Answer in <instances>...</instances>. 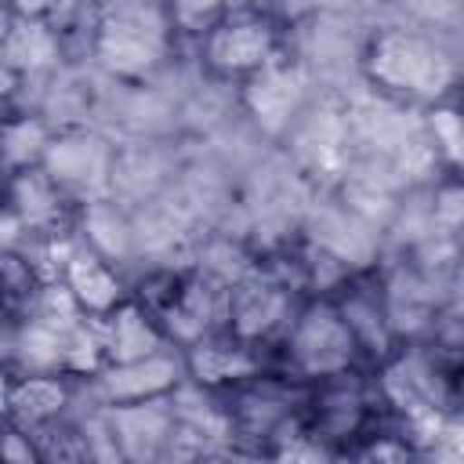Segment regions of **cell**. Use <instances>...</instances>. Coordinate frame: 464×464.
I'll use <instances>...</instances> for the list:
<instances>
[{
	"label": "cell",
	"instance_id": "18",
	"mask_svg": "<svg viewBox=\"0 0 464 464\" xmlns=\"http://www.w3.org/2000/svg\"><path fill=\"white\" fill-rule=\"evenodd\" d=\"M431 134H435L442 156L464 170V112L460 109H435L431 112Z\"/></svg>",
	"mask_w": 464,
	"mask_h": 464
},
{
	"label": "cell",
	"instance_id": "13",
	"mask_svg": "<svg viewBox=\"0 0 464 464\" xmlns=\"http://www.w3.org/2000/svg\"><path fill=\"white\" fill-rule=\"evenodd\" d=\"M105 14H98V7L91 0H51L47 7V25L58 36V44H72V40H98Z\"/></svg>",
	"mask_w": 464,
	"mask_h": 464
},
{
	"label": "cell",
	"instance_id": "12",
	"mask_svg": "<svg viewBox=\"0 0 464 464\" xmlns=\"http://www.w3.org/2000/svg\"><path fill=\"white\" fill-rule=\"evenodd\" d=\"M246 102H250V109H254L257 120H265V123L276 127V123H283V120L290 116V109L297 105V80L268 62L265 69L254 72V80H250V87H246Z\"/></svg>",
	"mask_w": 464,
	"mask_h": 464
},
{
	"label": "cell",
	"instance_id": "11",
	"mask_svg": "<svg viewBox=\"0 0 464 464\" xmlns=\"http://www.w3.org/2000/svg\"><path fill=\"white\" fill-rule=\"evenodd\" d=\"M7 417L22 428L47 424L65 406V384L54 373H25L22 381H7Z\"/></svg>",
	"mask_w": 464,
	"mask_h": 464
},
{
	"label": "cell",
	"instance_id": "14",
	"mask_svg": "<svg viewBox=\"0 0 464 464\" xmlns=\"http://www.w3.org/2000/svg\"><path fill=\"white\" fill-rule=\"evenodd\" d=\"M62 51L58 36L51 33V25H40V22H22V29H11L7 36V65H40L47 58H54Z\"/></svg>",
	"mask_w": 464,
	"mask_h": 464
},
{
	"label": "cell",
	"instance_id": "8",
	"mask_svg": "<svg viewBox=\"0 0 464 464\" xmlns=\"http://www.w3.org/2000/svg\"><path fill=\"white\" fill-rule=\"evenodd\" d=\"M102 323V341H105V366L109 362H130V359H145L152 352H163V330L145 315L141 304L134 301H120L109 315L98 319Z\"/></svg>",
	"mask_w": 464,
	"mask_h": 464
},
{
	"label": "cell",
	"instance_id": "15",
	"mask_svg": "<svg viewBox=\"0 0 464 464\" xmlns=\"http://www.w3.org/2000/svg\"><path fill=\"white\" fill-rule=\"evenodd\" d=\"M47 145H51V138H47V130L36 123V120H11L7 127H4V156H7V167L18 174V170H29V163H36V160H44V152H47Z\"/></svg>",
	"mask_w": 464,
	"mask_h": 464
},
{
	"label": "cell",
	"instance_id": "9",
	"mask_svg": "<svg viewBox=\"0 0 464 464\" xmlns=\"http://www.w3.org/2000/svg\"><path fill=\"white\" fill-rule=\"evenodd\" d=\"M65 286L76 297L80 312L94 319L109 315L123 301V286L109 268V257H102L98 250H80L65 261Z\"/></svg>",
	"mask_w": 464,
	"mask_h": 464
},
{
	"label": "cell",
	"instance_id": "20",
	"mask_svg": "<svg viewBox=\"0 0 464 464\" xmlns=\"http://www.w3.org/2000/svg\"><path fill=\"white\" fill-rule=\"evenodd\" d=\"M435 221L442 228H464V185H446L435 196Z\"/></svg>",
	"mask_w": 464,
	"mask_h": 464
},
{
	"label": "cell",
	"instance_id": "3",
	"mask_svg": "<svg viewBox=\"0 0 464 464\" xmlns=\"http://www.w3.org/2000/svg\"><path fill=\"white\" fill-rule=\"evenodd\" d=\"M276 54V29L265 14H228L203 40V58L221 76H254Z\"/></svg>",
	"mask_w": 464,
	"mask_h": 464
},
{
	"label": "cell",
	"instance_id": "19",
	"mask_svg": "<svg viewBox=\"0 0 464 464\" xmlns=\"http://www.w3.org/2000/svg\"><path fill=\"white\" fill-rule=\"evenodd\" d=\"M359 410H362V399L355 392H344V388H326V406H323V424L334 431V435H344L355 428L359 420Z\"/></svg>",
	"mask_w": 464,
	"mask_h": 464
},
{
	"label": "cell",
	"instance_id": "4",
	"mask_svg": "<svg viewBox=\"0 0 464 464\" xmlns=\"http://www.w3.org/2000/svg\"><path fill=\"white\" fill-rule=\"evenodd\" d=\"M94 54L120 76H138L163 58V22H152L145 7H120L105 14L94 40Z\"/></svg>",
	"mask_w": 464,
	"mask_h": 464
},
{
	"label": "cell",
	"instance_id": "1",
	"mask_svg": "<svg viewBox=\"0 0 464 464\" xmlns=\"http://www.w3.org/2000/svg\"><path fill=\"white\" fill-rule=\"evenodd\" d=\"M366 72L377 87L406 98H439L453 83V65L442 51L413 33H381L370 40Z\"/></svg>",
	"mask_w": 464,
	"mask_h": 464
},
{
	"label": "cell",
	"instance_id": "16",
	"mask_svg": "<svg viewBox=\"0 0 464 464\" xmlns=\"http://www.w3.org/2000/svg\"><path fill=\"white\" fill-rule=\"evenodd\" d=\"M341 312H344V319H348L359 348L366 344L370 352H384V344H388V323H384V312L373 301L352 297L348 304H341Z\"/></svg>",
	"mask_w": 464,
	"mask_h": 464
},
{
	"label": "cell",
	"instance_id": "6",
	"mask_svg": "<svg viewBox=\"0 0 464 464\" xmlns=\"http://www.w3.org/2000/svg\"><path fill=\"white\" fill-rule=\"evenodd\" d=\"M44 174L62 192L94 196V192H102V185L109 178V149L87 134L51 138V145L44 152Z\"/></svg>",
	"mask_w": 464,
	"mask_h": 464
},
{
	"label": "cell",
	"instance_id": "5",
	"mask_svg": "<svg viewBox=\"0 0 464 464\" xmlns=\"http://www.w3.org/2000/svg\"><path fill=\"white\" fill-rule=\"evenodd\" d=\"M188 370V359L163 352H152L145 359H130V362H109L98 370V395L109 406H127V402H149L167 395L170 388H178L181 373Z\"/></svg>",
	"mask_w": 464,
	"mask_h": 464
},
{
	"label": "cell",
	"instance_id": "21",
	"mask_svg": "<svg viewBox=\"0 0 464 464\" xmlns=\"http://www.w3.org/2000/svg\"><path fill=\"white\" fill-rule=\"evenodd\" d=\"M4 453H7V460H25V464H29V457H33V450L22 446V435H18L14 428H11L7 439H4Z\"/></svg>",
	"mask_w": 464,
	"mask_h": 464
},
{
	"label": "cell",
	"instance_id": "7",
	"mask_svg": "<svg viewBox=\"0 0 464 464\" xmlns=\"http://www.w3.org/2000/svg\"><path fill=\"white\" fill-rule=\"evenodd\" d=\"M290 312V297L283 286L276 283H261V279H243L228 290V326L232 337L254 344L261 337H268L276 326L286 323Z\"/></svg>",
	"mask_w": 464,
	"mask_h": 464
},
{
	"label": "cell",
	"instance_id": "10",
	"mask_svg": "<svg viewBox=\"0 0 464 464\" xmlns=\"http://www.w3.org/2000/svg\"><path fill=\"white\" fill-rule=\"evenodd\" d=\"M261 370V362L254 359L250 344L246 341H196L188 348V373L199 381V384H232V381H243V377H254Z\"/></svg>",
	"mask_w": 464,
	"mask_h": 464
},
{
	"label": "cell",
	"instance_id": "2",
	"mask_svg": "<svg viewBox=\"0 0 464 464\" xmlns=\"http://www.w3.org/2000/svg\"><path fill=\"white\" fill-rule=\"evenodd\" d=\"M359 341L341 304L319 301L304 308L290 330V362L308 377H341L355 359Z\"/></svg>",
	"mask_w": 464,
	"mask_h": 464
},
{
	"label": "cell",
	"instance_id": "17",
	"mask_svg": "<svg viewBox=\"0 0 464 464\" xmlns=\"http://www.w3.org/2000/svg\"><path fill=\"white\" fill-rule=\"evenodd\" d=\"M225 0H167V22L181 33H210Z\"/></svg>",
	"mask_w": 464,
	"mask_h": 464
},
{
	"label": "cell",
	"instance_id": "22",
	"mask_svg": "<svg viewBox=\"0 0 464 464\" xmlns=\"http://www.w3.org/2000/svg\"><path fill=\"white\" fill-rule=\"evenodd\" d=\"M268 0H225V11L228 14H261Z\"/></svg>",
	"mask_w": 464,
	"mask_h": 464
}]
</instances>
